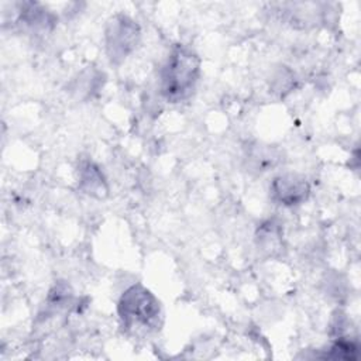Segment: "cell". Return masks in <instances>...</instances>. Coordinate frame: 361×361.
Wrapping results in <instances>:
<instances>
[{"label":"cell","instance_id":"1","mask_svg":"<svg viewBox=\"0 0 361 361\" xmlns=\"http://www.w3.org/2000/svg\"><path fill=\"white\" fill-rule=\"evenodd\" d=\"M200 58L186 47L176 45L169 52L159 72V92L171 103L188 99L199 80Z\"/></svg>","mask_w":361,"mask_h":361},{"label":"cell","instance_id":"2","mask_svg":"<svg viewBox=\"0 0 361 361\" xmlns=\"http://www.w3.org/2000/svg\"><path fill=\"white\" fill-rule=\"evenodd\" d=\"M117 310L127 329L152 330L158 327V319L161 316L159 302L140 283H135L123 292Z\"/></svg>","mask_w":361,"mask_h":361},{"label":"cell","instance_id":"3","mask_svg":"<svg viewBox=\"0 0 361 361\" xmlns=\"http://www.w3.org/2000/svg\"><path fill=\"white\" fill-rule=\"evenodd\" d=\"M141 31L138 24L127 16L117 14L107 21L104 30L106 52L111 63H121L135 48Z\"/></svg>","mask_w":361,"mask_h":361},{"label":"cell","instance_id":"4","mask_svg":"<svg viewBox=\"0 0 361 361\" xmlns=\"http://www.w3.org/2000/svg\"><path fill=\"white\" fill-rule=\"evenodd\" d=\"M307 180L298 173H282L271 183V193L275 202L283 206H296L309 196Z\"/></svg>","mask_w":361,"mask_h":361},{"label":"cell","instance_id":"5","mask_svg":"<svg viewBox=\"0 0 361 361\" xmlns=\"http://www.w3.org/2000/svg\"><path fill=\"white\" fill-rule=\"evenodd\" d=\"M79 188L90 196L104 197L107 195V185L104 176L97 165L92 161L82 162L79 166Z\"/></svg>","mask_w":361,"mask_h":361},{"label":"cell","instance_id":"6","mask_svg":"<svg viewBox=\"0 0 361 361\" xmlns=\"http://www.w3.org/2000/svg\"><path fill=\"white\" fill-rule=\"evenodd\" d=\"M358 347L354 341L345 340V338H338L331 347L329 354H326V358L331 360H354L357 358Z\"/></svg>","mask_w":361,"mask_h":361},{"label":"cell","instance_id":"7","mask_svg":"<svg viewBox=\"0 0 361 361\" xmlns=\"http://www.w3.org/2000/svg\"><path fill=\"white\" fill-rule=\"evenodd\" d=\"M279 243L281 233L275 224L268 223L261 227V230L258 231V244H261L264 250H276L279 247Z\"/></svg>","mask_w":361,"mask_h":361}]
</instances>
